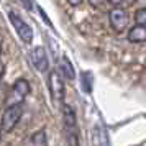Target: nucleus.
I'll return each mask as SVG.
<instances>
[{
    "label": "nucleus",
    "mask_w": 146,
    "mask_h": 146,
    "mask_svg": "<svg viewBox=\"0 0 146 146\" xmlns=\"http://www.w3.org/2000/svg\"><path fill=\"white\" fill-rule=\"evenodd\" d=\"M62 123H64V133H66L67 146H80L76 113H74L72 107L67 105V104L62 105Z\"/></svg>",
    "instance_id": "1"
},
{
    "label": "nucleus",
    "mask_w": 146,
    "mask_h": 146,
    "mask_svg": "<svg viewBox=\"0 0 146 146\" xmlns=\"http://www.w3.org/2000/svg\"><path fill=\"white\" fill-rule=\"evenodd\" d=\"M30 94V84H28L27 79H18L13 82V86L10 89V92L7 95V107H12V105H21L25 99L28 97Z\"/></svg>",
    "instance_id": "2"
},
{
    "label": "nucleus",
    "mask_w": 146,
    "mask_h": 146,
    "mask_svg": "<svg viewBox=\"0 0 146 146\" xmlns=\"http://www.w3.org/2000/svg\"><path fill=\"white\" fill-rule=\"evenodd\" d=\"M8 20H10L12 27L15 28L18 38H20L23 43H31V41H33V28L30 27L20 15L15 13L13 10H10V12H8Z\"/></svg>",
    "instance_id": "3"
},
{
    "label": "nucleus",
    "mask_w": 146,
    "mask_h": 146,
    "mask_svg": "<svg viewBox=\"0 0 146 146\" xmlns=\"http://www.w3.org/2000/svg\"><path fill=\"white\" fill-rule=\"evenodd\" d=\"M21 105H12L7 107L5 112L2 113V120H0V130L5 133L13 131V128L18 125V121L21 118Z\"/></svg>",
    "instance_id": "4"
},
{
    "label": "nucleus",
    "mask_w": 146,
    "mask_h": 146,
    "mask_svg": "<svg viewBox=\"0 0 146 146\" xmlns=\"http://www.w3.org/2000/svg\"><path fill=\"white\" fill-rule=\"evenodd\" d=\"M48 86H49V92L51 97L56 104H64V95H66V89H64V79L61 77L58 71H51L49 77H48Z\"/></svg>",
    "instance_id": "5"
},
{
    "label": "nucleus",
    "mask_w": 146,
    "mask_h": 146,
    "mask_svg": "<svg viewBox=\"0 0 146 146\" xmlns=\"http://www.w3.org/2000/svg\"><path fill=\"white\" fill-rule=\"evenodd\" d=\"M108 21L113 31L117 33H123L128 28V12L123 7H113L108 12Z\"/></svg>",
    "instance_id": "6"
},
{
    "label": "nucleus",
    "mask_w": 146,
    "mask_h": 146,
    "mask_svg": "<svg viewBox=\"0 0 146 146\" xmlns=\"http://www.w3.org/2000/svg\"><path fill=\"white\" fill-rule=\"evenodd\" d=\"M30 59H31V64L35 66L36 71H40V72H46L48 71V67H49L48 56L41 46H36L30 51Z\"/></svg>",
    "instance_id": "7"
},
{
    "label": "nucleus",
    "mask_w": 146,
    "mask_h": 146,
    "mask_svg": "<svg viewBox=\"0 0 146 146\" xmlns=\"http://www.w3.org/2000/svg\"><path fill=\"white\" fill-rule=\"evenodd\" d=\"M130 43H146V25H135L128 31Z\"/></svg>",
    "instance_id": "8"
},
{
    "label": "nucleus",
    "mask_w": 146,
    "mask_h": 146,
    "mask_svg": "<svg viewBox=\"0 0 146 146\" xmlns=\"http://www.w3.org/2000/svg\"><path fill=\"white\" fill-rule=\"evenodd\" d=\"M23 146H48V138H46V133L43 130H38L35 131L30 138L25 141Z\"/></svg>",
    "instance_id": "9"
},
{
    "label": "nucleus",
    "mask_w": 146,
    "mask_h": 146,
    "mask_svg": "<svg viewBox=\"0 0 146 146\" xmlns=\"http://www.w3.org/2000/svg\"><path fill=\"white\" fill-rule=\"evenodd\" d=\"M59 67H61V72H62V76H64L66 79H69V80H74V79H76L74 67H72V64H71V61L67 59L66 56H62V58H61Z\"/></svg>",
    "instance_id": "10"
},
{
    "label": "nucleus",
    "mask_w": 146,
    "mask_h": 146,
    "mask_svg": "<svg viewBox=\"0 0 146 146\" xmlns=\"http://www.w3.org/2000/svg\"><path fill=\"white\" fill-rule=\"evenodd\" d=\"M135 23L136 25H146V8H139L135 13Z\"/></svg>",
    "instance_id": "11"
},
{
    "label": "nucleus",
    "mask_w": 146,
    "mask_h": 146,
    "mask_svg": "<svg viewBox=\"0 0 146 146\" xmlns=\"http://www.w3.org/2000/svg\"><path fill=\"white\" fill-rule=\"evenodd\" d=\"M107 0H89V3L92 5L94 8H100V7H104V3H105Z\"/></svg>",
    "instance_id": "12"
},
{
    "label": "nucleus",
    "mask_w": 146,
    "mask_h": 146,
    "mask_svg": "<svg viewBox=\"0 0 146 146\" xmlns=\"http://www.w3.org/2000/svg\"><path fill=\"white\" fill-rule=\"evenodd\" d=\"M18 2H20L25 8H28V10H31V8H33V0H18Z\"/></svg>",
    "instance_id": "13"
},
{
    "label": "nucleus",
    "mask_w": 146,
    "mask_h": 146,
    "mask_svg": "<svg viewBox=\"0 0 146 146\" xmlns=\"http://www.w3.org/2000/svg\"><path fill=\"white\" fill-rule=\"evenodd\" d=\"M120 3H121L123 8H125V7H131V5H135V3H136V0H121Z\"/></svg>",
    "instance_id": "14"
},
{
    "label": "nucleus",
    "mask_w": 146,
    "mask_h": 146,
    "mask_svg": "<svg viewBox=\"0 0 146 146\" xmlns=\"http://www.w3.org/2000/svg\"><path fill=\"white\" fill-rule=\"evenodd\" d=\"M67 3H69V5H72V7H79V5L84 3V0H67Z\"/></svg>",
    "instance_id": "15"
},
{
    "label": "nucleus",
    "mask_w": 146,
    "mask_h": 146,
    "mask_svg": "<svg viewBox=\"0 0 146 146\" xmlns=\"http://www.w3.org/2000/svg\"><path fill=\"white\" fill-rule=\"evenodd\" d=\"M3 74H5V64L0 62V80H2V77H3Z\"/></svg>",
    "instance_id": "16"
},
{
    "label": "nucleus",
    "mask_w": 146,
    "mask_h": 146,
    "mask_svg": "<svg viewBox=\"0 0 146 146\" xmlns=\"http://www.w3.org/2000/svg\"><path fill=\"white\" fill-rule=\"evenodd\" d=\"M107 2L112 3L113 7H120V2H121V0H107Z\"/></svg>",
    "instance_id": "17"
},
{
    "label": "nucleus",
    "mask_w": 146,
    "mask_h": 146,
    "mask_svg": "<svg viewBox=\"0 0 146 146\" xmlns=\"http://www.w3.org/2000/svg\"><path fill=\"white\" fill-rule=\"evenodd\" d=\"M0 54H2V43H0Z\"/></svg>",
    "instance_id": "18"
},
{
    "label": "nucleus",
    "mask_w": 146,
    "mask_h": 146,
    "mask_svg": "<svg viewBox=\"0 0 146 146\" xmlns=\"http://www.w3.org/2000/svg\"><path fill=\"white\" fill-rule=\"evenodd\" d=\"M0 138H2V130H0Z\"/></svg>",
    "instance_id": "19"
}]
</instances>
